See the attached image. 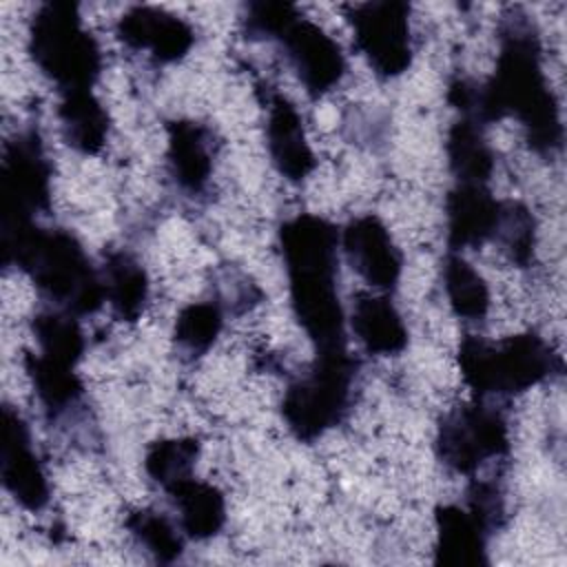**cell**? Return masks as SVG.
I'll use <instances>...</instances> for the list:
<instances>
[{"instance_id":"obj_7","label":"cell","mask_w":567,"mask_h":567,"mask_svg":"<svg viewBox=\"0 0 567 567\" xmlns=\"http://www.w3.org/2000/svg\"><path fill=\"white\" fill-rule=\"evenodd\" d=\"M434 450L439 461L458 474H474L483 463L509 452V427L489 405L465 403L443 416Z\"/></svg>"},{"instance_id":"obj_30","label":"cell","mask_w":567,"mask_h":567,"mask_svg":"<svg viewBox=\"0 0 567 567\" xmlns=\"http://www.w3.org/2000/svg\"><path fill=\"white\" fill-rule=\"evenodd\" d=\"M299 16V9L290 2L259 0L246 7L241 18L244 31L252 40H277L284 29Z\"/></svg>"},{"instance_id":"obj_6","label":"cell","mask_w":567,"mask_h":567,"mask_svg":"<svg viewBox=\"0 0 567 567\" xmlns=\"http://www.w3.org/2000/svg\"><path fill=\"white\" fill-rule=\"evenodd\" d=\"M357 370L348 348L315 354L308 372L288 385L281 401V416L295 439L312 443L346 419Z\"/></svg>"},{"instance_id":"obj_19","label":"cell","mask_w":567,"mask_h":567,"mask_svg":"<svg viewBox=\"0 0 567 567\" xmlns=\"http://www.w3.org/2000/svg\"><path fill=\"white\" fill-rule=\"evenodd\" d=\"M58 117L64 142L73 151L82 155H97L104 148L111 131V117L93 91L62 93Z\"/></svg>"},{"instance_id":"obj_15","label":"cell","mask_w":567,"mask_h":567,"mask_svg":"<svg viewBox=\"0 0 567 567\" xmlns=\"http://www.w3.org/2000/svg\"><path fill=\"white\" fill-rule=\"evenodd\" d=\"M503 202L492 195L487 184H458L447 193V246L452 252L476 248L494 237Z\"/></svg>"},{"instance_id":"obj_23","label":"cell","mask_w":567,"mask_h":567,"mask_svg":"<svg viewBox=\"0 0 567 567\" xmlns=\"http://www.w3.org/2000/svg\"><path fill=\"white\" fill-rule=\"evenodd\" d=\"M24 368L40 403L49 414L58 416L80 401L84 385L73 365L58 363L53 359L42 357L40 352H29L24 357Z\"/></svg>"},{"instance_id":"obj_29","label":"cell","mask_w":567,"mask_h":567,"mask_svg":"<svg viewBox=\"0 0 567 567\" xmlns=\"http://www.w3.org/2000/svg\"><path fill=\"white\" fill-rule=\"evenodd\" d=\"M492 239L498 241V246L507 252V257L514 264L527 266L532 261L536 246L534 215L518 202H503L501 217Z\"/></svg>"},{"instance_id":"obj_11","label":"cell","mask_w":567,"mask_h":567,"mask_svg":"<svg viewBox=\"0 0 567 567\" xmlns=\"http://www.w3.org/2000/svg\"><path fill=\"white\" fill-rule=\"evenodd\" d=\"M0 476L4 489L20 507L29 512H40L47 507L51 496L47 472L31 447L27 423L11 405L2 408Z\"/></svg>"},{"instance_id":"obj_12","label":"cell","mask_w":567,"mask_h":567,"mask_svg":"<svg viewBox=\"0 0 567 567\" xmlns=\"http://www.w3.org/2000/svg\"><path fill=\"white\" fill-rule=\"evenodd\" d=\"M339 241L352 270L365 284L381 292L396 288L403 272V255L377 215H361L348 221Z\"/></svg>"},{"instance_id":"obj_2","label":"cell","mask_w":567,"mask_h":567,"mask_svg":"<svg viewBox=\"0 0 567 567\" xmlns=\"http://www.w3.org/2000/svg\"><path fill=\"white\" fill-rule=\"evenodd\" d=\"M279 248L295 319L315 343V350L348 348L346 315L337 290V226L319 215H295L279 226Z\"/></svg>"},{"instance_id":"obj_5","label":"cell","mask_w":567,"mask_h":567,"mask_svg":"<svg viewBox=\"0 0 567 567\" xmlns=\"http://www.w3.org/2000/svg\"><path fill=\"white\" fill-rule=\"evenodd\" d=\"M29 53L60 93L91 91L102 73L100 44L73 2L40 4L29 24Z\"/></svg>"},{"instance_id":"obj_1","label":"cell","mask_w":567,"mask_h":567,"mask_svg":"<svg viewBox=\"0 0 567 567\" xmlns=\"http://www.w3.org/2000/svg\"><path fill=\"white\" fill-rule=\"evenodd\" d=\"M509 115L520 122L534 151L554 153L560 148V109L543 71L538 31L520 11L505 16L494 75L474 86L472 104L461 117L485 126Z\"/></svg>"},{"instance_id":"obj_28","label":"cell","mask_w":567,"mask_h":567,"mask_svg":"<svg viewBox=\"0 0 567 567\" xmlns=\"http://www.w3.org/2000/svg\"><path fill=\"white\" fill-rule=\"evenodd\" d=\"M126 527L133 538L157 560L175 563L184 551V538L175 525L155 509H135L126 518Z\"/></svg>"},{"instance_id":"obj_13","label":"cell","mask_w":567,"mask_h":567,"mask_svg":"<svg viewBox=\"0 0 567 567\" xmlns=\"http://www.w3.org/2000/svg\"><path fill=\"white\" fill-rule=\"evenodd\" d=\"M115 33L124 47L146 51L164 64L179 62L195 44V31L184 18L146 4L126 9L117 20Z\"/></svg>"},{"instance_id":"obj_25","label":"cell","mask_w":567,"mask_h":567,"mask_svg":"<svg viewBox=\"0 0 567 567\" xmlns=\"http://www.w3.org/2000/svg\"><path fill=\"white\" fill-rule=\"evenodd\" d=\"M38 352L64 365H78L84 354V332L75 315L66 310H47L33 317L31 323Z\"/></svg>"},{"instance_id":"obj_18","label":"cell","mask_w":567,"mask_h":567,"mask_svg":"<svg viewBox=\"0 0 567 567\" xmlns=\"http://www.w3.org/2000/svg\"><path fill=\"white\" fill-rule=\"evenodd\" d=\"M350 326L357 341L370 354L392 357L403 352L408 346V328L403 317L385 295L357 297Z\"/></svg>"},{"instance_id":"obj_22","label":"cell","mask_w":567,"mask_h":567,"mask_svg":"<svg viewBox=\"0 0 567 567\" xmlns=\"http://www.w3.org/2000/svg\"><path fill=\"white\" fill-rule=\"evenodd\" d=\"M450 171L458 184H487L494 171V151L483 135V126L461 117L452 124L445 142Z\"/></svg>"},{"instance_id":"obj_16","label":"cell","mask_w":567,"mask_h":567,"mask_svg":"<svg viewBox=\"0 0 567 567\" xmlns=\"http://www.w3.org/2000/svg\"><path fill=\"white\" fill-rule=\"evenodd\" d=\"M487 527L461 505L434 509V563L447 567L487 565Z\"/></svg>"},{"instance_id":"obj_20","label":"cell","mask_w":567,"mask_h":567,"mask_svg":"<svg viewBox=\"0 0 567 567\" xmlns=\"http://www.w3.org/2000/svg\"><path fill=\"white\" fill-rule=\"evenodd\" d=\"M179 512L182 532L193 540H208L217 536L226 523V498L206 481L195 476L166 489Z\"/></svg>"},{"instance_id":"obj_21","label":"cell","mask_w":567,"mask_h":567,"mask_svg":"<svg viewBox=\"0 0 567 567\" xmlns=\"http://www.w3.org/2000/svg\"><path fill=\"white\" fill-rule=\"evenodd\" d=\"M104 295L122 321H137L148 301V275L128 252H111L104 261Z\"/></svg>"},{"instance_id":"obj_9","label":"cell","mask_w":567,"mask_h":567,"mask_svg":"<svg viewBox=\"0 0 567 567\" xmlns=\"http://www.w3.org/2000/svg\"><path fill=\"white\" fill-rule=\"evenodd\" d=\"M51 164L35 131L18 133L7 142L0 166V213L2 224L31 221L49 210Z\"/></svg>"},{"instance_id":"obj_8","label":"cell","mask_w":567,"mask_h":567,"mask_svg":"<svg viewBox=\"0 0 567 567\" xmlns=\"http://www.w3.org/2000/svg\"><path fill=\"white\" fill-rule=\"evenodd\" d=\"M348 20L354 44L381 78H399L412 64L410 4L401 0H374L352 4Z\"/></svg>"},{"instance_id":"obj_31","label":"cell","mask_w":567,"mask_h":567,"mask_svg":"<svg viewBox=\"0 0 567 567\" xmlns=\"http://www.w3.org/2000/svg\"><path fill=\"white\" fill-rule=\"evenodd\" d=\"M467 509L492 532L494 527L501 525L503 518V498L498 489L492 483H474L470 487V498H467Z\"/></svg>"},{"instance_id":"obj_14","label":"cell","mask_w":567,"mask_h":567,"mask_svg":"<svg viewBox=\"0 0 567 567\" xmlns=\"http://www.w3.org/2000/svg\"><path fill=\"white\" fill-rule=\"evenodd\" d=\"M266 106V146L270 162L288 182H303L317 166L303 120L295 104L279 93H270Z\"/></svg>"},{"instance_id":"obj_17","label":"cell","mask_w":567,"mask_h":567,"mask_svg":"<svg viewBox=\"0 0 567 567\" xmlns=\"http://www.w3.org/2000/svg\"><path fill=\"white\" fill-rule=\"evenodd\" d=\"M166 159L175 184L188 195H199L208 186L213 175L208 131L190 120L171 122Z\"/></svg>"},{"instance_id":"obj_26","label":"cell","mask_w":567,"mask_h":567,"mask_svg":"<svg viewBox=\"0 0 567 567\" xmlns=\"http://www.w3.org/2000/svg\"><path fill=\"white\" fill-rule=\"evenodd\" d=\"M199 452L202 443L195 436L159 439L148 445L144 454V470L153 483H157L162 489H171L173 485L193 476Z\"/></svg>"},{"instance_id":"obj_27","label":"cell","mask_w":567,"mask_h":567,"mask_svg":"<svg viewBox=\"0 0 567 567\" xmlns=\"http://www.w3.org/2000/svg\"><path fill=\"white\" fill-rule=\"evenodd\" d=\"M224 326V315L215 301H195L177 312L173 337L182 354L202 357L217 341Z\"/></svg>"},{"instance_id":"obj_3","label":"cell","mask_w":567,"mask_h":567,"mask_svg":"<svg viewBox=\"0 0 567 567\" xmlns=\"http://www.w3.org/2000/svg\"><path fill=\"white\" fill-rule=\"evenodd\" d=\"M2 264L22 270L35 288L75 317L93 315L106 301L102 275L82 244L62 228L31 221L2 224Z\"/></svg>"},{"instance_id":"obj_24","label":"cell","mask_w":567,"mask_h":567,"mask_svg":"<svg viewBox=\"0 0 567 567\" xmlns=\"http://www.w3.org/2000/svg\"><path fill=\"white\" fill-rule=\"evenodd\" d=\"M443 288L452 312L467 321H481L489 312V288L483 275L461 255L447 252L443 261Z\"/></svg>"},{"instance_id":"obj_10","label":"cell","mask_w":567,"mask_h":567,"mask_svg":"<svg viewBox=\"0 0 567 567\" xmlns=\"http://www.w3.org/2000/svg\"><path fill=\"white\" fill-rule=\"evenodd\" d=\"M310 97H323L346 73V55L319 24L301 13L277 38Z\"/></svg>"},{"instance_id":"obj_4","label":"cell","mask_w":567,"mask_h":567,"mask_svg":"<svg viewBox=\"0 0 567 567\" xmlns=\"http://www.w3.org/2000/svg\"><path fill=\"white\" fill-rule=\"evenodd\" d=\"M456 359L465 385L478 399L527 392L560 370L558 354L534 332L512 334L496 343L470 334L461 341Z\"/></svg>"}]
</instances>
